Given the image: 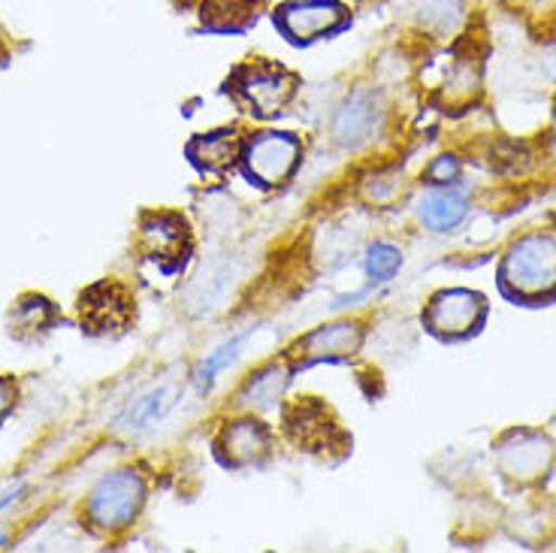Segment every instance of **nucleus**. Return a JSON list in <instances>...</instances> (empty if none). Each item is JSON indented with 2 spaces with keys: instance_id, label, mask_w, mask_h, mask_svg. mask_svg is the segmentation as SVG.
I'll return each mask as SVG.
<instances>
[{
  "instance_id": "nucleus-4",
  "label": "nucleus",
  "mask_w": 556,
  "mask_h": 553,
  "mask_svg": "<svg viewBox=\"0 0 556 553\" xmlns=\"http://www.w3.org/2000/svg\"><path fill=\"white\" fill-rule=\"evenodd\" d=\"M137 251L161 276H179L194 254V234L179 212H167V209L146 212L139 218Z\"/></svg>"
},
{
  "instance_id": "nucleus-12",
  "label": "nucleus",
  "mask_w": 556,
  "mask_h": 553,
  "mask_svg": "<svg viewBox=\"0 0 556 553\" xmlns=\"http://www.w3.org/2000/svg\"><path fill=\"white\" fill-rule=\"evenodd\" d=\"M381 125V103L372 91H354L342 100L333 118V139L342 149H357L376 137Z\"/></svg>"
},
{
  "instance_id": "nucleus-16",
  "label": "nucleus",
  "mask_w": 556,
  "mask_h": 553,
  "mask_svg": "<svg viewBox=\"0 0 556 553\" xmlns=\"http://www.w3.org/2000/svg\"><path fill=\"white\" fill-rule=\"evenodd\" d=\"M466 212H469V200L457 188H432L427 194L420 197L417 203V218L420 224L432 230V234H451L457 230L459 224L466 222Z\"/></svg>"
},
{
  "instance_id": "nucleus-6",
  "label": "nucleus",
  "mask_w": 556,
  "mask_h": 553,
  "mask_svg": "<svg viewBox=\"0 0 556 553\" xmlns=\"http://www.w3.org/2000/svg\"><path fill=\"white\" fill-rule=\"evenodd\" d=\"M303 158V142L288 130H264L242 142L239 164L245 179L261 188H278L291 179Z\"/></svg>"
},
{
  "instance_id": "nucleus-20",
  "label": "nucleus",
  "mask_w": 556,
  "mask_h": 553,
  "mask_svg": "<svg viewBox=\"0 0 556 553\" xmlns=\"http://www.w3.org/2000/svg\"><path fill=\"white\" fill-rule=\"evenodd\" d=\"M251 336H254V330L239 332L233 339L222 342L215 351H208L206 360L194 369V388L200 390V393H208V388L215 385V378H218L230 363H237V357L242 354V348H245V342H249Z\"/></svg>"
},
{
  "instance_id": "nucleus-7",
  "label": "nucleus",
  "mask_w": 556,
  "mask_h": 553,
  "mask_svg": "<svg viewBox=\"0 0 556 553\" xmlns=\"http://www.w3.org/2000/svg\"><path fill=\"white\" fill-rule=\"evenodd\" d=\"M348 25H351V13L339 0H293L276 10V28L293 46H312L336 37Z\"/></svg>"
},
{
  "instance_id": "nucleus-17",
  "label": "nucleus",
  "mask_w": 556,
  "mask_h": 553,
  "mask_svg": "<svg viewBox=\"0 0 556 553\" xmlns=\"http://www.w3.org/2000/svg\"><path fill=\"white\" fill-rule=\"evenodd\" d=\"M264 10V0H203L200 25L208 34H242Z\"/></svg>"
},
{
  "instance_id": "nucleus-24",
  "label": "nucleus",
  "mask_w": 556,
  "mask_h": 553,
  "mask_svg": "<svg viewBox=\"0 0 556 553\" xmlns=\"http://www.w3.org/2000/svg\"><path fill=\"white\" fill-rule=\"evenodd\" d=\"M15 402H18V388H15V381L13 378H7V375H0V424L13 415Z\"/></svg>"
},
{
  "instance_id": "nucleus-19",
  "label": "nucleus",
  "mask_w": 556,
  "mask_h": 553,
  "mask_svg": "<svg viewBox=\"0 0 556 553\" xmlns=\"http://www.w3.org/2000/svg\"><path fill=\"white\" fill-rule=\"evenodd\" d=\"M288 381H291V369H288L285 363H269L264 369H257V373L251 375L249 381L239 388L237 405L239 409H261V412H264V409H273V405L281 400Z\"/></svg>"
},
{
  "instance_id": "nucleus-10",
  "label": "nucleus",
  "mask_w": 556,
  "mask_h": 553,
  "mask_svg": "<svg viewBox=\"0 0 556 553\" xmlns=\"http://www.w3.org/2000/svg\"><path fill=\"white\" fill-rule=\"evenodd\" d=\"M486 303L481 293L463 291V288H451V291H439L427 305L424 321L435 336L442 339H459L484 321Z\"/></svg>"
},
{
  "instance_id": "nucleus-2",
  "label": "nucleus",
  "mask_w": 556,
  "mask_h": 553,
  "mask_svg": "<svg viewBox=\"0 0 556 553\" xmlns=\"http://www.w3.org/2000/svg\"><path fill=\"white\" fill-rule=\"evenodd\" d=\"M300 79L291 70L273 64V61H251L230 73L224 91L237 100L239 106L251 112L254 118H276L288 110L296 95Z\"/></svg>"
},
{
  "instance_id": "nucleus-5",
  "label": "nucleus",
  "mask_w": 556,
  "mask_h": 553,
  "mask_svg": "<svg viewBox=\"0 0 556 553\" xmlns=\"http://www.w3.org/2000/svg\"><path fill=\"white\" fill-rule=\"evenodd\" d=\"M502 288L511 297L542 300L556 291V242L547 236H527L511 246L502 261Z\"/></svg>"
},
{
  "instance_id": "nucleus-9",
  "label": "nucleus",
  "mask_w": 556,
  "mask_h": 553,
  "mask_svg": "<svg viewBox=\"0 0 556 553\" xmlns=\"http://www.w3.org/2000/svg\"><path fill=\"white\" fill-rule=\"evenodd\" d=\"M215 454L227 469H249L261 466L273 454V429L257 417L227 420L215 439Z\"/></svg>"
},
{
  "instance_id": "nucleus-11",
  "label": "nucleus",
  "mask_w": 556,
  "mask_h": 553,
  "mask_svg": "<svg viewBox=\"0 0 556 553\" xmlns=\"http://www.w3.org/2000/svg\"><path fill=\"white\" fill-rule=\"evenodd\" d=\"M363 345V327L357 321H336L324 324L318 330L306 332L296 345L291 348L293 369H306L315 363H336V360L351 357Z\"/></svg>"
},
{
  "instance_id": "nucleus-22",
  "label": "nucleus",
  "mask_w": 556,
  "mask_h": 553,
  "mask_svg": "<svg viewBox=\"0 0 556 553\" xmlns=\"http://www.w3.org/2000/svg\"><path fill=\"white\" fill-rule=\"evenodd\" d=\"M363 269H366V278L372 285H384V281H390L403 269V251L396 249V246H388V242H376L366 251Z\"/></svg>"
},
{
  "instance_id": "nucleus-8",
  "label": "nucleus",
  "mask_w": 556,
  "mask_h": 553,
  "mask_svg": "<svg viewBox=\"0 0 556 553\" xmlns=\"http://www.w3.org/2000/svg\"><path fill=\"white\" fill-rule=\"evenodd\" d=\"M285 432L300 451L327 456L336 444H345L342 429L330 415V409L318 400H300L285 409Z\"/></svg>"
},
{
  "instance_id": "nucleus-23",
  "label": "nucleus",
  "mask_w": 556,
  "mask_h": 553,
  "mask_svg": "<svg viewBox=\"0 0 556 553\" xmlns=\"http://www.w3.org/2000/svg\"><path fill=\"white\" fill-rule=\"evenodd\" d=\"M459 176V164L457 158H451V154H442V158H435V164L430 166V181L432 185H451V181Z\"/></svg>"
},
{
  "instance_id": "nucleus-21",
  "label": "nucleus",
  "mask_w": 556,
  "mask_h": 553,
  "mask_svg": "<svg viewBox=\"0 0 556 553\" xmlns=\"http://www.w3.org/2000/svg\"><path fill=\"white\" fill-rule=\"evenodd\" d=\"M417 22L432 34H451L463 18V0H417Z\"/></svg>"
},
{
  "instance_id": "nucleus-25",
  "label": "nucleus",
  "mask_w": 556,
  "mask_h": 553,
  "mask_svg": "<svg viewBox=\"0 0 556 553\" xmlns=\"http://www.w3.org/2000/svg\"><path fill=\"white\" fill-rule=\"evenodd\" d=\"M3 37H7V34H3V28H0V58L7 55V40H3Z\"/></svg>"
},
{
  "instance_id": "nucleus-18",
  "label": "nucleus",
  "mask_w": 556,
  "mask_h": 553,
  "mask_svg": "<svg viewBox=\"0 0 556 553\" xmlns=\"http://www.w3.org/2000/svg\"><path fill=\"white\" fill-rule=\"evenodd\" d=\"M233 266L224 261V263H212L206 266L200 276L185 288V305L194 312V315H206L212 309H218V305L227 300V293L233 288Z\"/></svg>"
},
{
  "instance_id": "nucleus-13",
  "label": "nucleus",
  "mask_w": 556,
  "mask_h": 553,
  "mask_svg": "<svg viewBox=\"0 0 556 553\" xmlns=\"http://www.w3.org/2000/svg\"><path fill=\"white\" fill-rule=\"evenodd\" d=\"M61 324V309L42 293H25L18 297L7 315V332L15 342H40Z\"/></svg>"
},
{
  "instance_id": "nucleus-1",
  "label": "nucleus",
  "mask_w": 556,
  "mask_h": 553,
  "mask_svg": "<svg viewBox=\"0 0 556 553\" xmlns=\"http://www.w3.org/2000/svg\"><path fill=\"white\" fill-rule=\"evenodd\" d=\"M146 493V478L137 469L110 472L85 499V524L100 536H118L139 517Z\"/></svg>"
},
{
  "instance_id": "nucleus-15",
  "label": "nucleus",
  "mask_w": 556,
  "mask_h": 553,
  "mask_svg": "<svg viewBox=\"0 0 556 553\" xmlns=\"http://www.w3.org/2000/svg\"><path fill=\"white\" fill-rule=\"evenodd\" d=\"M179 388L176 385H154L152 390H146V393H139L137 400L127 405L122 417L115 420V429H122L127 436H142V432H149L154 429L164 417L176 409V402H179Z\"/></svg>"
},
{
  "instance_id": "nucleus-14",
  "label": "nucleus",
  "mask_w": 556,
  "mask_h": 553,
  "mask_svg": "<svg viewBox=\"0 0 556 553\" xmlns=\"http://www.w3.org/2000/svg\"><path fill=\"white\" fill-rule=\"evenodd\" d=\"M188 161L203 173V176H224L230 166L239 161L242 152V137L237 127H222L212 134H200L188 142Z\"/></svg>"
},
{
  "instance_id": "nucleus-3",
  "label": "nucleus",
  "mask_w": 556,
  "mask_h": 553,
  "mask_svg": "<svg viewBox=\"0 0 556 553\" xmlns=\"http://www.w3.org/2000/svg\"><path fill=\"white\" fill-rule=\"evenodd\" d=\"M79 327L91 339H118L137 324V300L134 291L118 278H100L79 293L76 303Z\"/></svg>"
}]
</instances>
